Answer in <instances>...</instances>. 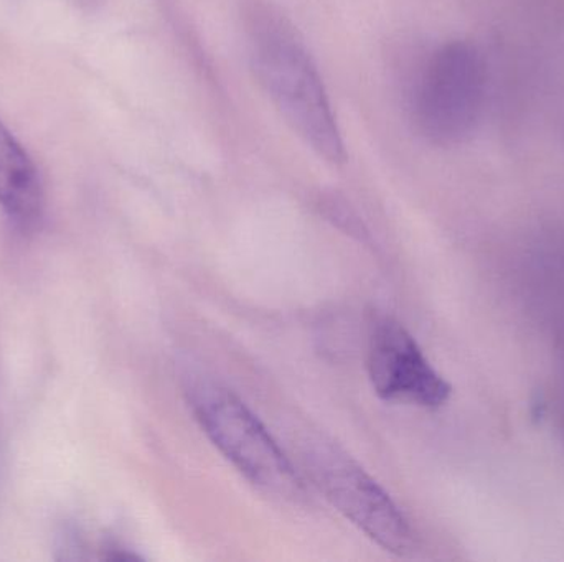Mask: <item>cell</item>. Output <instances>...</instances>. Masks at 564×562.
Segmentation results:
<instances>
[{
    "mask_svg": "<svg viewBox=\"0 0 564 562\" xmlns=\"http://www.w3.org/2000/svg\"><path fill=\"white\" fill-rule=\"evenodd\" d=\"M251 56L258 79L299 137L328 162H344V141L324 82L294 33L267 23L258 30Z\"/></svg>",
    "mask_w": 564,
    "mask_h": 562,
    "instance_id": "obj_1",
    "label": "cell"
},
{
    "mask_svg": "<svg viewBox=\"0 0 564 562\" xmlns=\"http://www.w3.org/2000/svg\"><path fill=\"white\" fill-rule=\"evenodd\" d=\"M185 395L202 431L254 487L292 500L304 494L288 455L231 389L208 378H195L188 382Z\"/></svg>",
    "mask_w": 564,
    "mask_h": 562,
    "instance_id": "obj_2",
    "label": "cell"
},
{
    "mask_svg": "<svg viewBox=\"0 0 564 562\" xmlns=\"http://www.w3.org/2000/svg\"><path fill=\"white\" fill-rule=\"evenodd\" d=\"M302 462L322 495L371 541L394 554L413 547V530L388 492L347 452L325 439L305 444Z\"/></svg>",
    "mask_w": 564,
    "mask_h": 562,
    "instance_id": "obj_3",
    "label": "cell"
},
{
    "mask_svg": "<svg viewBox=\"0 0 564 562\" xmlns=\"http://www.w3.org/2000/svg\"><path fill=\"white\" fill-rule=\"evenodd\" d=\"M486 99V66L469 43L453 42L433 53L414 92V121L437 145L463 142L476 129Z\"/></svg>",
    "mask_w": 564,
    "mask_h": 562,
    "instance_id": "obj_4",
    "label": "cell"
},
{
    "mask_svg": "<svg viewBox=\"0 0 564 562\" xmlns=\"http://www.w3.org/2000/svg\"><path fill=\"white\" fill-rule=\"evenodd\" d=\"M367 368L375 393L384 401L437 409L453 393L414 337L391 317H378L370 326Z\"/></svg>",
    "mask_w": 564,
    "mask_h": 562,
    "instance_id": "obj_5",
    "label": "cell"
},
{
    "mask_svg": "<svg viewBox=\"0 0 564 562\" xmlns=\"http://www.w3.org/2000/svg\"><path fill=\"white\" fill-rule=\"evenodd\" d=\"M0 205L22 224L39 220L43 190L39 172L22 145L0 122Z\"/></svg>",
    "mask_w": 564,
    "mask_h": 562,
    "instance_id": "obj_6",
    "label": "cell"
}]
</instances>
